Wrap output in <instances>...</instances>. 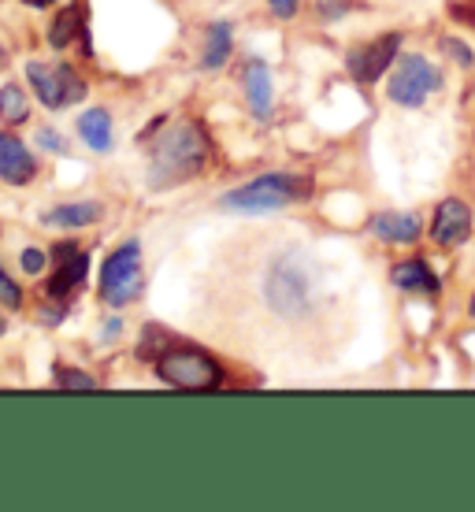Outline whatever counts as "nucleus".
Here are the masks:
<instances>
[{
    "instance_id": "obj_21",
    "label": "nucleus",
    "mask_w": 475,
    "mask_h": 512,
    "mask_svg": "<svg viewBox=\"0 0 475 512\" xmlns=\"http://www.w3.org/2000/svg\"><path fill=\"white\" fill-rule=\"evenodd\" d=\"M0 305H12V308L23 305V290L8 279V271H4V268H0Z\"/></svg>"
},
{
    "instance_id": "obj_29",
    "label": "nucleus",
    "mask_w": 475,
    "mask_h": 512,
    "mask_svg": "<svg viewBox=\"0 0 475 512\" xmlns=\"http://www.w3.org/2000/svg\"><path fill=\"white\" fill-rule=\"evenodd\" d=\"M0 64H4V49H0Z\"/></svg>"
},
{
    "instance_id": "obj_19",
    "label": "nucleus",
    "mask_w": 475,
    "mask_h": 512,
    "mask_svg": "<svg viewBox=\"0 0 475 512\" xmlns=\"http://www.w3.org/2000/svg\"><path fill=\"white\" fill-rule=\"evenodd\" d=\"M30 116V101H26V93L15 86V82H8L4 90H0V119L4 123H23V119Z\"/></svg>"
},
{
    "instance_id": "obj_7",
    "label": "nucleus",
    "mask_w": 475,
    "mask_h": 512,
    "mask_svg": "<svg viewBox=\"0 0 475 512\" xmlns=\"http://www.w3.org/2000/svg\"><path fill=\"white\" fill-rule=\"evenodd\" d=\"M438 71L427 64L424 56H401V64H394V78H390V101L401 108H420L427 101V93L438 90Z\"/></svg>"
},
{
    "instance_id": "obj_14",
    "label": "nucleus",
    "mask_w": 475,
    "mask_h": 512,
    "mask_svg": "<svg viewBox=\"0 0 475 512\" xmlns=\"http://www.w3.org/2000/svg\"><path fill=\"white\" fill-rule=\"evenodd\" d=\"M104 216V208L97 205V201H78V205H60L52 208V212H45V223L49 227H60V231H71V227H90V223H97V219Z\"/></svg>"
},
{
    "instance_id": "obj_11",
    "label": "nucleus",
    "mask_w": 475,
    "mask_h": 512,
    "mask_svg": "<svg viewBox=\"0 0 475 512\" xmlns=\"http://www.w3.org/2000/svg\"><path fill=\"white\" fill-rule=\"evenodd\" d=\"M34 171H38V164L23 141L15 134H0V179L12 182V186H26L34 179Z\"/></svg>"
},
{
    "instance_id": "obj_23",
    "label": "nucleus",
    "mask_w": 475,
    "mask_h": 512,
    "mask_svg": "<svg viewBox=\"0 0 475 512\" xmlns=\"http://www.w3.org/2000/svg\"><path fill=\"white\" fill-rule=\"evenodd\" d=\"M45 268V253L41 249H23V271L26 275H38Z\"/></svg>"
},
{
    "instance_id": "obj_1",
    "label": "nucleus",
    "mask_w": 475,
    "mask_h": 512,
    "mask_svg": "<svg viewBox=\"0 0 475 512\" xmlns=\"http://www.w3.org/2000/svg\"><path fill=\"white\" fill-rule=\"evenodd\" d=\"M208 160V138L197 123H175L167 130L149 164V186L153 190H171L179 182L193 179Z\"/></svg>"
},
{
    "instance_id": "obj_28",
    "label": "nucleus",
    "mask_w": 475,
    "mask_h": 512,
    "mask_svg": "<svg viewBox=\"0 0 475 512\" xmlns=\"http://www.w3.org/2000/svg\"><path fill=\"white\" fill-rule=\"evenodd\" d=\"M0 334H4V316H0Z\"/></svg>"
},
{
    "instance_id": "obj_5",
    "label": "nucleus",
    "mask_w": 475,
    "mask_h": 512,
    "mask_svg": "<svg viewBox=\"0 0 475 512\" xmlns=\"http://www.w3.org/2000/svg\"><path fill=\"white\" fill-rule=\"evenodd\" d=\"M156 375L167 386H179V390H212V386H219V364L208 353H201V349H171V353H160Z\"/></svg>"
},
{
    "instance_id": "obj_15",
    "label": "nucleus",
    "mask_w": 475,
    "mask_h": 512,
    "mask_svg": "<svg viewBox=\"0 0 475 512\" xmlns=\"http://www.w3.org/2000/svg\"><path fill=\"white\" fill-rule=\"evenodd\" d=\"M78 134L90 145L93 153H108L112 149V116L104 108H90L78 116Z\"/></svg>"
},
{
    "instance_id": "obj_4",
    "label": "nucleus",
    "mask_w": 475,
    "mask_h": 512,
    "mask_svg": "<svg viewBox=\"0 0 475 512\" xmlns=\"http://www.w3.org/2000/svg\"><path fill=\"white\" fill-rule=\"evenodd\" d=\"M142 294V245L127 242L104 260L101 271V297L112 308H123L127 301Z\"/></svg>"
},
{
    "instance_id": "obj_2",
    "label": "nucleus",
    "mask_w": 475,
    "mask_h": 512,
    "mask_svg": "<svg viewBox=\"0 0 475 512\" xmlns=\"http://www.w3.org/2000/svg\"><path fill=\"white\" fill-rule=\"evenodd\" d=\"M264 297L268 305L286 316V320H301L312 308V260L301 249L283 253L271 264L268 279H264Z\"/></svg>"
},
{
    "instance_id": "obj_18",
    "label": "nucleus",
    "mask_w": 475,
    "mask_h": 512,
    "mask_svg": "<svg viewBox=\"0 0 475 512\" xmlns=\"http://www.w3.org/2000/svg\"><path fill=\"white\" fill-rule=\"evenodd\" d=\"M78 30H82V4H71V8H64V12L56 15V23H52V30H49V41L56 49H67V45L75 41Z\"/></svg>"
},
{
    "instance_id": "obj_24",
    "label": "nucleus",
    "mask_w": 475,
    "mask_h": 512,
    "mask_svg": "<svg viewBox=\"0 0 475 512\" xmlns=\"http://www.w3.org/2000/svg\"><path fill=\"white\" fill-rule=\"evenodd\" d=\"M268 8L275 15H283V19H290V15L297 12V0H268Z\"/></svg>"
},
{
    "instance_id": "obj_10",
    "label": "nucleus",
    "mask_w": 475,
    "mask_h": 512,
    "mask_svg": "<svg viewBox=\"0 0 475 512\" xmlns=\"http://www.w3.org/2000/svg\"><path fill=\"white\" fill-rule=\"evenodd\" d=\"M472 234V208L457 201V197H446L442 205L435 208V219H431V238L438 245H461L468 242Z\"/></svg>"
},
{
    "instance_id": "obj_25",
    "label": "nucleus",
    "mask_w": 475,
    "mask_h": 512,
    "mask_svg": "<svg viewBox=\"0 0 475 512\" xmlns=\"http://www.w3.org/2000/svg\"><path fill=\"white\" fill-rule=\"evenodd\" d=\"M450 52L457 56V60H461V64H472V52L464 49V45H450Z\"/></svg>"
},
{
    "instance_id": "obj_16",
    "label": "nucleus",
    "mask_w": 475,
    "mask_h": 512,
    "mask_svg": "<svg viewBox=\"0 0 475 512\" xmlns=\"http://www.w3.org/2000/svg\"><path fill=\"white\" fill-rule=\"evenodd\" d=\"M390 275H394V286H401V290H420V294H438L435 271L427 268L424 260H405V264H398V268L390 271Z\"/></svg>"
},
{
    "instance_id": "obj_12",
    "label": "nucleus",
    "mask_w": 475,
    "mask_h": 512,
    "mask_svg": "<svg viewBox=\"0 0 475 512\" xmlns=\"http://www.w3.org/2000/svg\"><path fill=\"white\" fill-rule=\"evenodd\" d=\"M245 93H249V108L257 119L271 116V101H275V90H271V71L264 60H249L245 67Z\"/></svg>"
},
{
    "instance_id": "obj_13",
    "label": "nucleus",
    "mask_w": 475,
    "mask_h": 512,
    "mask_svg": "<svg viewBox=\"0 0 475 512\" xmlns=\"http://www.w3.org/2000/svg\"><path fill=\"white\" fill-rule=\"evenodd\" d=\"M372 231L383 242H416L420 238V216H412V212H383V216L372 219Z\"/></svg>"
},
{
    "instance_id": "obj_26",
    "label": "nucleus",
    "mask_w": 475,
    "mask_h": 512,
    "mask_svg": "<svg viewBox=\"0 0 475 512\" xmlns=\"http://www.w3.org/2000/svg\"><path fill=\"white\" fill-rule=\"evenodd\" d=\"M26 4H30V8H49L52 0H26Z\"/></svg>"
},
{
    "instance_id": "obj_27",
    "label": "nucleus",
    "mask_w": 475,
    "mask_h": 512,
    "mask_svg": "<svg viewBox=\"0 0 475 512\" xmlns=\"http://www.w3.org/2000/svg\"><path fill=\"white\" fill-rule=\"evenodd\" d=\"M468 312H472V320H475V297H472V308H468Z\"/></svg>"
},
{
    "instance_id": "obj_22",
    "label": "nucleus",
    "mask_w": 475,
    "mask_h": 512,
    "mask_svg": "<svg viewBox=\"0 0 475 512\" xmlns=\"http://www.w3.org/2000/svg\"><path fill=\"white\" fill-rule=\"evenodd\" d=\"M38 145H41V149H49V153H64V149H67L64 138H60L56 130H38Z\"/></svg>"
},
{
    "instance_id": "obj_8",
    "label": "nucleus",
    "mask_w": 475,
    "mask_h": 512,
    "mask_svg": "<svg viewBox=\"0 0 475 512\" xmlns=\"http://www.w3.org/2000/svg\"><path fill=\"white\" fill-rule=\"evenodd\" d=\"M398 45H401V34H383V38H375L372 45L353 49L346 56L349 75L357 78V82H375V78H383L390 67L398 64Z\"/></svg>"
},
{
    "instance_id": "obj_20",
    "label": "nucleus",
    "mask_w": 475,
    "mask_h": 512,
    "mask_svg": "<svg viewBox=\"0 0 475 512\" xmlns=\"http://www.w3.org/2000/svg\"><path fill=\"white\" fill-rule=\"evenodd\" d=\"M56 383L67 386V390H97V379L78 368H56Z\"/></svg>"
},
{
    "instance_id": "obj_6",
    "label": "nucleus",
    "mask_w": 475,
    "mask_h": 512,
    "mask_svg": "<svg viewBox=\"0 0 475 512\" xmlns=\"http://www.w3.org/2000/svg\"><path fill=\"white\" fill-rule=\"evenodd\" d=\"M26 78H30L34 93L41 97V104L52 108V112H60V108L86 97V82H82L67 64H52V67L26 64Z\"/></svg>"
},
{
    "instance_id": "obj_17",
    "label": "nucleus",
    "mask_w": 475,
    "mask_h": 512,
    "mask_svg": "<svg viewBox=\"0 0 475 512\" xmlns=\"http://www.w3.org/2000/svg\"><path fill=\"white\" fill-rule=\"evenodd\" d=\"M231 26L227 23H212L208 26V49H205V71H216L231 60Z\"/></svg>"
},
{
    "instance_id": "obj_9",
    "label": "nucleus",
    "mask_w": 475,
    "mask_h": 512,
    "mask_svg": "<svg viewBox=\"0 0 475 512\" xmlns=\"http://www.w3.org/2000/svg\"><path fill=\"white\" fill-rule=\"evenodd\" d=\"M52 260H56V275L49 279V297L64 301V297H71L78 286H82L86 271H90V260H86V253H78L75 242L56 245V249H52Z\"/></svg>"
},
{
    "instance_id": "obj_3",
    "label": "nucleus",
    "mask_w": 475,
    "mask_h": 512,
    "mask_svg": "<svg viewBox=\"0 0 475 512\" xmlns=\"http://www.w3.org/2000/svg\"><path fill=\"white\" fill-rule=\"evenodd\" d=\"M309 193H312L309 179H301V175H260V179L245 182L238 190L223 193L219 205L227 208V212L253 216V212H275V208L294 205V201L309 197Z\"/></svg>"
}]
</instances>
